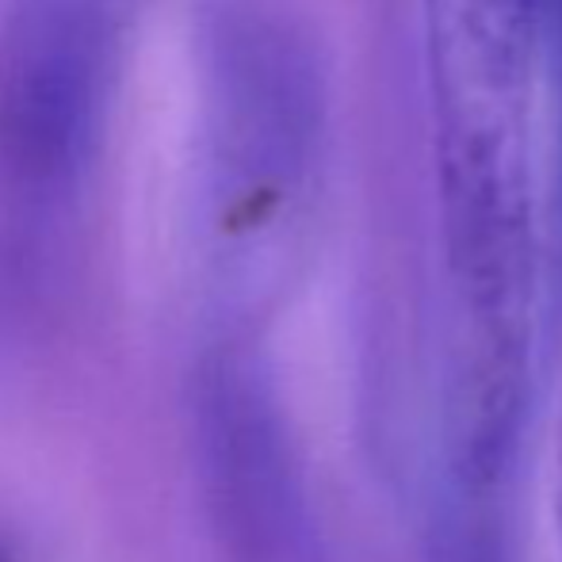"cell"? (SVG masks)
<instances>
[{
    "label": "cell",
    "mask_w": 562,
    "mask_h": 562,
    "mask_svg": "<svg viewBox=\"0 0 562 562\" xmlns=\"http://www.w3.org/2000/svg\"><path fill=\"white\" fill-rule=\"evenodd\" d=\"M555 525H559V548H562V437H559V471H555Z\"/></svg>",
    "instance_id": "obj_4"
},
{
    "label": "cell",
    "mask_w": 562,
    "mask_h": 562,
    "mask_svg": "<svg viewBox=\"0 0 562 562\" xmlns=\"http://www.w3.org/2000/svg\"><path fill=\"white\" fill-rule=\"evenodd\" d=\"M203 180L229 237L303 211L326 154V66L291 0H203Z\"/></svg>",
    "instance_id": "obj_2"
},
{
    "label": "cell",
    "mask_w": 562,
    "mask_h": 562,
    "mask_svg": "<svg viewBox=\"0 0 562 562\" xmlns=\"http://www.w3.org/2000/svg\"><path fill=\"white\" fill-rule=\"evenodd\" d=\"M142 0L0 4V169L66 192L104 146L126 31Z\"/></svg>",
    "instance_id": "obj_3"
},
{
    "label": "cell",
    "mask_w": 562,
    "mask_h": 562,
    "mask_svg": "<svg viewBox=\"0 0 562 562\" xmlns=\"http://www.w3.org/2000/svg\"><path fill=\"white\" fill-rule=\"evenodd\" d=\"M543 0H422L440 241L451 291V425L471 486L525 437L543 322L536 85Z\"/></svg>",
    "instance_id": "obj_1"
},
{
    "label": "cell",
    "mask_w": 562,
    "mask_h": 562,
    "mask_svg": "<svg viewBox=\"0 0 562 562\" xmlns=\"http://www.w3.org/2000/svg\"><path fill=\"white\" fill-rule=\"evenodd\" d=\"M559 66H562V0H559Z\"/></svg>",
    "instance_id": "obj_5"
}]
</instances>
